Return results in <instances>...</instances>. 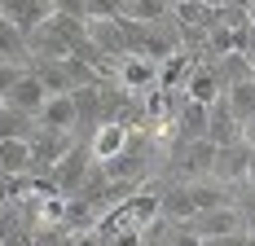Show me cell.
I'll list each match as a JSON object with an SVG mask.
<instances>
[{"label":"cell","instance_id":"obj_28","mask_svg":"<svg viewBox=\"0 0 255 246\" xmlns=\"http://www.w3.org/2000/svg\"><path fill=\"white\" fill-rule=\"evenodd\" d=\"M66 246H102V233L97 229H88V233H71V242Z\"/></svg>","mask_w":255,"mask_h":246},{"label":"cell","instance_id":"obj_9","mask_svg":"<svg viewBox=\"0 0 255 246\" xmlns=\"http://www.w3.org/2000/svg\"><path fill=\"white\" fill-rule=\"evenodd\" d=\"M0 18L13 22L22 35H31L40 22L53 18V0H4V4H0Z\"/></svg>","mask_w":255,"mask_h":246},{"label":"cell","instance_id":"obj_15","mask_svg":"<svg viewBox=\"0 0 255 246\" xmlns=\"http://www.w3.org/2000/svg\"><path fill=\"white\" fill-rule=\"evenodd\" d=\"M31 176V149L26 141H0V185H13Z\"/></svg>","mask_w":255,"mask_h":246},{"label":"cell","instance_id":"obj_30","mask_svg":"<svg viewBox=\"0 0 255 246\" xmlns=\"http://www.w3.org/2000/svg\"><path fill=\"white\" fill-rule=\"evenodd\" d=\"M167 246H203V242H198V238H189V233H180V229H176V233H172V242H167Z\"/></svg>","mask_w":255,"mask_h":246},{"label":"cell","instance_id":"obj_7","mask_svg":"<svg viewBox=\"0 0 255 246\" xmlns=\"http://www.w3.org/2000/svg\"><path fill=\"white\" fill-rule=\"evenodd\" d=\"M251 149L242 145H225V149H216V163H211V180L216 185H247V172H251Z\"/></svg>","mask_w":255,"mask_h":246},{"label":"cell","instance_id":"obj_2","mask_svg":"<svg viewBox=\"0 0 255 246\" xmlns=\"http://www.w3.org/2000/svg\"><path fill=\"white\" fill-rule=\"evenodd\" d=\"M84 35H88L93 53L102 57L110 71L128 57V40H124V22L119 18H93V22H84Z\"/></svg>","mask_w":255,"mask_h":246},{"label":"cell","instance_id":"obj_25","mask_svg":"<svg viewBox=\"0 0 255 246\" xmlns=\"http://www.w3.org/2000/svg\"><path fill=\"white\" fill-rule=\"evenodd\" d=\"M53 13H62V18H75V22H84V0H53Z\"/></svg>","mask_w":255,"mask_h":246},{"label":"cell","instance_id":"obj_31","mask_svg":"<svg viewBox=\"0 0 255 246\" xmlns=\"http://www.w3.org/2000/svg\"><path fill=\"white\" fill-rule=\"evenodd\" d=\"M247 26H251V31H255V0H251V4H247Z\"/></svg>","mask_w":255,"mask_h":246},{"label":"cell","instance_id":"obj_26","mask_svg":"<svg viewBox=\"0 0 255 246\" xmlns=\"http://www.w3.org/2000/svg\"><path fill=\"white\" fill-rule=\"evenodd\" d=\"M22 75H26V66H4V62H0V97H4V93L18 84Z\"/></svg>","mask_w":255,"mask_h":246},{"label":"cell","instance_id":"obj_33","mask_svg":"<svg viewBox=\"0 0 255 246\" xmlns=\"http://www.w3.org/2000/svg\"><path fill=\"white\" fill-rule=\"evenodd\" d=\"M0 202H4V194H0Z\"/></svg>","mask_w":255,"mask_h":246},{"label":"cell","instance_id":"obj_20","mask_svg":"<svg viewBox=\"0 0 255 246\" xmlns=\"http://www.w3.org/2000/svg\"><path fill=\"white\" fill-rule=\"evenodd\" d=\"M194 62H198V57H189V53H176V57L158 62V88H163V93H180V84H185V75H189Z\"/></svg>","mask_w":255,"mask_h":246},{"label":"cell","instance_id":"obj_10","mask_svg":"<svg viewBox=\"0 0 255 246\" xmlns=\"http://www.w3.org/2000/svg\"><path fill=\"white\" fill-rule=\"evenodd\" d=\"M238 136H242V123L233 119L229 101L225 97L211 101V106H207V136L203 141H211L216 149H225V145H238Z\"/></svg>","mask_w":255,"mask_h":246},{"label":"cell","instance_id":"obj_16","mask_svg":"<svg viewBox=\"0 0 255 246\" xmlns=\"http://www.w3.org/2000/svg\"><path fill=\"white\" fill-rule=\"evenodd\" d=\"M172 119H176V141H180V145L203 141V136H207V106H198V101L180 97V110L172 115Z\"/></svg>","mask_w":255,"mask_h":246},{"label":"cell","instance_id":"obj_18","mask_svg":"<svg viewBox=\"0 0 255 246\" xmlns=\"http://www.w3.org/2000/svg\"><path fill=\"white\" fill-rule=\"evenodd\" d=\"M189 202H194V216L198 211H216V207H229V194L225 185H211V180H189Z\"/></svg>","mask_w":255,"mask_h":246},{"label":"cell","instance_id":"obj_4","mask_svg":"<svg viewBox=\"0 0 255 246\" xmlns=\"http://www.w3.org/2000/svg\"><path fill=\"white\" fill-rule=\"evenodd\" d=\"M75 145V136H57V132H44V127H35L31 136H26V149H31V176H44L57 167V158L66 154V149Z\"/></svg>","mask_w":255,"mask_h":246},{"label":"cell","instance_id":"obj_1","mask_svg":"<svg viewBox=\"0 0 255 246\" xmlns=\"http://www.w3.org/2000/svg\"><path fill=\"white\" fill-rule=\"evenodd\" d=\"M172 229L189 233V238H198V242H216V238L247 233V216L229 202V207H216V211H198V216H189L185 224H172Z\"/></svg>","mask_w":255,"mask_h":246},{"label":"cell","instance_id":"obj_27","mask_svg":"<svg viewBox=\"0 0 255 246\" xmlns=\"http://www.w3.org/2000/svg\"><path fill=\"white\" fill-rule=\"evenodd\" d=\"M102 246H141V233H136V229H119V233H110Z\"/></svg>","mask_w":255,"mask_h":246},{"label":"cell","instance_id":"obj_3","mask_svg":"<svg viewBox=\"0 0 255 246\" xmlns=\"http://www.w3.org/2000/svg\"><path fill=\"white\" fill-rule=\"evenodd\" d=\"M88 172H93V149H88V141H75V145L57 158V167L49 172V180H53L57 194L71 198L79 185H84V176H88Z\"/></svg>","mask_w":255,"mask_h":246},{"label":"cell","instance_id":"obj_22","mask_svg":"<svg viewBox=\"0 0 255 246\" xmlns=\"http://www.w3.org/2000/svg\"><path fill=\"white\" fill-rule=\"evenodd\" d=\"M167 13H172L167 0H124V18L128 22H158V18H167Z\"/></svg>","mask_w":255,"mask_h":246},{"label":"cell","instance_id":"obj_6","mask_svg":"<svg viewBox=\"0 0 255 246\" xmlns=\"http://www.w3.org/2000/svg\"><path fill=\"white\" fill-rule=\"evenodd\" d=\"M115 84L124 88L128 97H145L158 88V66L145 62V57H124L119 66H115Z\"/></svg>","mask_w":255,"mask_h":246},{"label":"cell","instance_id":"obj_32","mask_svg":"<svg viewBox=\"0 0 255 246\" xmlns=\"http://www.w3.org/2000/svg\"><path fill=\"white\" fill-rule=\"evenodd\" d=\"M0 110H4V97H0Z\"/></svg>","mask_w":255,"mask_h":246},{"label":"cell","instance_id":"obj_29","mask_svg":"<svg viewBox=\"0 0 255 246\" xmlns=\"http://www.w3.org/2000/svg\"><path fill=\"white\" fill-rule=\"evenodd\" d=\"M238 141H242V145H247V149L255 154V119H247V123H242V136H238Z\"/></svg>","mask_w":255,"mask_h":246},{"label":"cell","instance_id":"obj_24","mask_svg":"<svg viewBox=\"0 0 255 246\" xmlns=\"http://www.w3.org/2000/svg\"><path fill=\"white\" fill-rule=\"evenodd\" d=\"M66 242H71V233L62 224H35L31 229V246H66Z\"/></svg>","mask_w":255,"mask_h":246},{"label":"cell","instance_id":"obj_14","mask_svg":"<svg viewBox=\"0 0 255 246\" xmlns=\"http://www.w3.org/2000/svg\"><path fill=\"white\" fill-rule=\"evenodd\" d=\"M71 106H75V132H88L97 127V115H102V84H84L71 93Z\"/></svg>","mask_w":255,"mask_h":246},{"label":"cell","instance_id":"obj_23","mask_svg":"<svg viewBox=\"0 0 255 246\" xmlns=\"http://www.w3.org/2000/svg\"><path fill=\"white\" fill-rule=\"evenodd\" d=\"M35 127H31V115H22V110H0V141H26Z\"/></svg>","mask_w":255,"mask_h":246},{"label":"cell","instance_id":"obj_21","mask_svg":"<svg viewBox=\"0 0 255 246\" xmlns=\"http://www.w3.org/2000/svg\"><path fill=\"white\" fill-rule=\"evenodd\" d=\"M225 101H229V110H233V119H238V123L255 119V79H242V84L225 88Z\"/></svg>","mask_w":255,"mask_h":246},{"label":"cell","instance_id":"obj_11","mask_svg":"<svg viewBox=\"0 0 255 246\" xmlns=\"http://www.w3.org/2000/svg\"><path fill=\"white\" fill-rule=\"evenodd\" d=\"M136 132H128L119 123H97L93 136H88V149H93V163H110L115 154H124V145L132 141Z\"/></svg>","mask_w":255,"mask_h":246},{"label":"cell","instance_id":"obj_8","mask_svg":"<svg viewBox=\"0 0 255 246\" xmlns=\"http://www.w3.org/2000/svg\"><path fill=\"white\" fill-rule=\"evenodd\" d=\"M35 123L44 132H57V136H75V106H71V93H49Z\"/></svg>","mask_w":255,"mask_h":246},{"label":"cell","instance_id":"obj_13","mask_svg":"<svg viewBox=\"0 0 255 246\" xmlns=\"http://www.w3.org/2000/svg\"><path fill=\"white\" fill-rule=\"evenodd\" d=\"M211 163H216V145L211 141H189V145H180L176 172L189 176V180H203V176H211Z\"/></svg>","mask_w":255,"mask_h":246},{"label":"cell","instance_id":"obj_19","mask_svg":"<svg viewBox=\"0 0 255 246\" xmlns=\"http://www.w3.org/2000/svg\"><path fill=\"white\" fill-rule=\"evenodd\" d=\"M0 62L4 66H26V35L4 18H0Z\"/></svg>","mask_w":255,"mask_h":246},{"label":"cell","instance_id":"obj_5","mask_svg":"<svg viewBox=\"0 0 255 246\" xmlns=\"http://www.w3.org/2000/svg\"><path fill=\"white\" fill-rule=\"evenodd\" d=\"M180 97L185 101H198V106H211V101L225 97V84H220V75L211 62H194L189 75H185V84H180Z\"/></svg>","mask_w":255,"mask_h":246},{"label":"cell","instance_id":"obj_12","mask_svg":"<svg viewBox=\"0 0 255 246\" xmlns=\"http://www.w3.org/2000/svg\"><path fill=\"white\" fill-rule=\"evenodd\" d=\"M44 97H49V93H44V84L26 71L13 88L4 93V106H9V110H22V115H31V119H35V115H40V106H44Z\"/></svg>","mask_w":255,"mask_h":246},{"label":"cell","instance_id":"obj_17","mask_svg":"<svg viewBox=\"0 0 255 246\" xmlns=\"http://www.w3.org/2000/svg\"><path fill=\"white\" fill-rule=\"evenodd\" d=\"M211 66L220 75V84L233 88V84H242V79H255V66L247 53H220V57H211Z\"/></svg>","mask_w":255,"mask_h":246}]
</instances>
